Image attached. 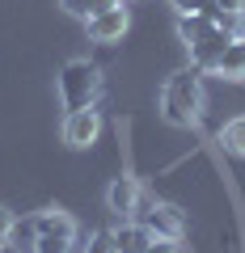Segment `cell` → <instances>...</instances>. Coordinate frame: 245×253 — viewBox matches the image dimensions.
<instances>
[{
    "label": "cell",
    "instance_id": "cell-20",
    "mask_svg": "<svg viewBox=\"0 0 245 253\" xmlns=\"http://www.w3.org/2000/svg\"><path fill=\"white\" fill-rule=\"evenodd\" d=\"M211 9H224V13H245V0H211Z\"/></svg>",
    "mask_w": 245,
    "mask_h": 253
},
{
    "label": "cell",
    "instance_id": "cell-11",
    "mask_svg": "<svg viewBox=\"0 0 245 253\" xmlns=\"http://www.w3.org/2000/svg\"><path fill=\"white\" fill-rule=\"evenodd\" d=\"M211 30H216V21H211L207 13H178V38H182L186 46L199 42V38L211 34Z\"/></svg>",
    "mask_w": 245,
    "mask_h": 253
},
{
    "label": "cell",
    "instance_id": "cell-17",
    "mask_svg": "<svg viewBox=\"0 0 245 253\" xmlns=\"http://www.w3.org/2000/svg\"><path fill=\"white\" fill-rule=\"evenodd\" d=\"M13 224H17V215H13L9 207H0V245L9 241V232H13Z\"/></svg>",
    "mask_w": 245,
    "mask_h": 253
},
{
    "label": "cell",
    "instance_id": "cell-8",
    "mask_svg": "<svg viewBox=\"0 0 245 253\" xmlns=\"http://www.w3.org/2000/svg\"><path fill=\"white\" fill-rule=\"evenodd\" d=\"M34 224H38V236H72V241H76V219L68 215L64 207L34 211Z\"/></svg>",
    "mask_w": 245,
    "mask_h": 253
},
{
    "label": "cell",
    "instance_id": "cell-14",
    "mask_svg": "<svg viewBox=\"0 0 245 253\" xmlns=\"http://www.w3.org/2000/svg\"><path fill=\"white\" fill-rule=\"evenodd\" d=\"M72 249H76L72 236H38L30 253H72Z\"/></svg>",
    "mask_w": 245,
    "mask_h": 253
},
{
    "label": "cell",
    "instance_id": "cell-21",
    "mask_svg": "<svg viewBox=\"0 0 245 253\" xmlns=\"http://www.w3.org/2000/svg\"><path fill=\"white\" fill-rule=\"evenodd\" d=\"M241 42H245V34H241Z\"/></svg>",
    "mask_w": 245,
    "mask_h": 253
},
{
    "label": "cell",
    "instance_id": "cell-12",
    "mask_svg": "<svg viewBox=\"0 0 245 253\" xmlns=\"http://www.w3.org/2000/svg\"><path fill=\"white\" fill-rule=\"evenodd\" d=\"M220 144H224L228 152H241V156H245V114L220 126Z\"/></svg>",
    "mask_w": 245,
    "mask_h": 253
},
{
    "label": "cell",
    "instance_id": "cell-19",
    "mask_svg": "<svg viewBox=\"0 0 245 253\" xmlns=\"http://www.w3.org/2000/svg\"><path fill=\"white\" fill-rule=\"evenodd\" d=\"M144 253H178V241H161V236H152V245H148Z\"/></svg>",
    "mask_w": 245,
    "mask_h": 253
},
{
    "label": "cell",
    "instance_id": "cell-5",
    "mask_svg": "<svg viewBox=\"0 0 245 253\" xmlns=\"http://www.w3.org/2000/svg\"><path fill=\"white\" fill-rule=\"evenodd\" d=\"M140 215H144L140 224L152 236H161V241H182V236H186V215H182V207H173V203H152V207H144Z\"/></svg>",
    "mask_w": 245,
    "mask_h": 253
},
{
    "label": "cell",
    "instance_id": "cell-13",
    "mask_svg": "<svg viewBox=\"0 0 245 253\" xmlns=\"http://www.w3.org/2000/svg\"><path fill=\"white\" fill-rule=\"evenodd\" d=\"M34 241H38V224H34V215H30V219H17V224H13V232H9V241H4V245L34 249Z\"/></svg>",
    "mask_w": 245,
    "mask_h": 253
},
{
    "label": "cell",
    "instance_id": "cell-22",
    "mask_svg": "<svg viewBox=\"0 0 245 253\" xmlns=\"http://www.w3.org/2000/svg\"><path fill=\"white\" fill-rule=\"evenodd\" d=\"M123 4H127V0H123Z\"/></svg>",
    "mask_w": 245,
    "mask_h": 253
},
{
    "label": "cell",
    "instance_id": "cell-2",
    "mask_svg": "<svg viewBox=\"0 0 245 253\" xmlns=\"http://www.w3.org/2000/svg\"><path fill=\"white\" fill-rule=\"evenodd\" d=\"M101 93V68L89 59H68L59 68V101L64 110H85Z\"/></svg>",
    "mask_w": 245,
    "mask_h": 253
},
{
    "label": "cell",
    "instance_id": "cell-4",
    "mask_svg": "<svg viewBox=\"0 0 245 253\" xmlns=\"http://www.w3.org/2000/svg\"><path fill=\"white\" fill-rule=\"evenodd\" d=\"M85 30H89L93 42H123V34L131 30V13L127 4H114V9H101V13H89L85 17Z\"/></svg>",
    "mask_w": 245,
    "mask_h": 253
},
{
    "label": "cell",
    "instance_id": "cell-18",
    "mask_svg": "<svg viewBox=\"0 0 245 253\" xmlns=\"http://www.w3.org/2000/svg\"><path fill=\"white\" fill-rule=\"evenodd\" d=\"M169 4L178 13H203V9H207V0H169Z\"/></svg>",
    "mask_w": 245,
    "mask_h": 253
},
{
    "label": "cell",
    "instance_id": "cell-9",
    "mask_svg": "<svg viewBox=\"0 0 245 253\" xmlns=\"http://www.w3.org/2000/svg\"><path fill=\"white\" fill-rule=\"evenodd\" d=\"M148 245H152V232H148L144 224L123 219V224L114 228V253H144Z\"/></svg>",
    "mask_w": 245,
    "mask_h": 253
},
{
    "label": "cell",
    "instance_id": "cell-1",
    "mask_svg": "<svg viewBox=\"0 0 245 253\" xmlns=\"http://www.w3.org/2000/svg\"><path fill=\"white\" fill-rule=\"evenodd\" d=\"M161 114L165 123L173 126H195L203 114V72L199 68H178V72L165 81V93H161Z\"/></svg>",
    "mask_w": 245,
    "mask_h": 253
},
{
    "label": "cell",
    "instance_id": "cell-15",
    "mask_svg": "<svg viewBox=\"0 0 245 253\" xmlns=\"http://www.w3.org/2000/svg\"><path fill=\"white\" fill-rule=\"evenodd\" d=\"M85 253H114V232H93Z\"/></svg>",
    "mask_w": 245,
    "mask_h": 253
},
{
    "label": "cell",
    "instance_id": "cell-10",
    "mask_svg": "<svg viewBox=\"0 0 245 253\" xmlns=\"http://www.w3.org/2000/svg\"><path fill=\"white\" fill-rule=\"evenodd\" d=\"M216 72L224 76V81H237V84L245 81V42H241V38H233V42L224 46V55H220V63H216Z\"/></svg>",
    "mask_w": 245,
    "mask_h": 253
},
{
    "label": "cell",
    "instance_id": "cell-7",
    "mask_svg": "<svg viewBox=\"0 0 245 253\" xmlns=\"http://www.w3.org/2000/svg\"><path fill=\"white\" fill-rule=\"evenodd\" d=\"M233 42L228 34H220V30H211V34H203L199 42H191V63L199 68V72H216L220 55H224V46Z\"/></svg>",
    "mask_w": 245,
    "mask_h": 253
},
{
    "label": "cell",
    "instance_id": "cell-6",
    "mask_svg": "<svg viewBox=\"0 0 245 253\" xmlns=\"http://www.w3.org/2000/svg\"><path fill=\"white\" fill-rule=\"evenodd\" d=\"M98 135H101V114L93 106H85V110H68V118H64V144L68 148H93L98 144Z\"/></svg>",
    "mask_w": 245,
    "mask_h": 253
},
{
    "label": "cell",
    "instance_id": "cell-16",
    "mask_svg": "<svg viewBox=\"0 0 245 253\" xmlns=\"http://www.w3.org/2000/svg\"><path fill=\"white\" fill-rule=\"evenodd\" d=\"M59 9L72 13V17H89V13H93V0H59Z\"/></svg>",
    "mask_w": 245,
    "mask_h": 253
},
{
    "label": "cell",
    "instance_id": "cell-3",
    "mask_svg": "<svg viewBox=\"0 0 245 253\" xmlns=\"http://www.w3.org/2000/svg\"><path fill=\"white\" fill-rule=\"evenodd\" d=\"M106 207L114 211L118 219H131L144 207H152V203H148V194H144V186H140L136 173H118V177L110 181V190H106Z\"/></svg>",
    "mask_w": 245,
    "mask_h": 253
}]
</instances>
